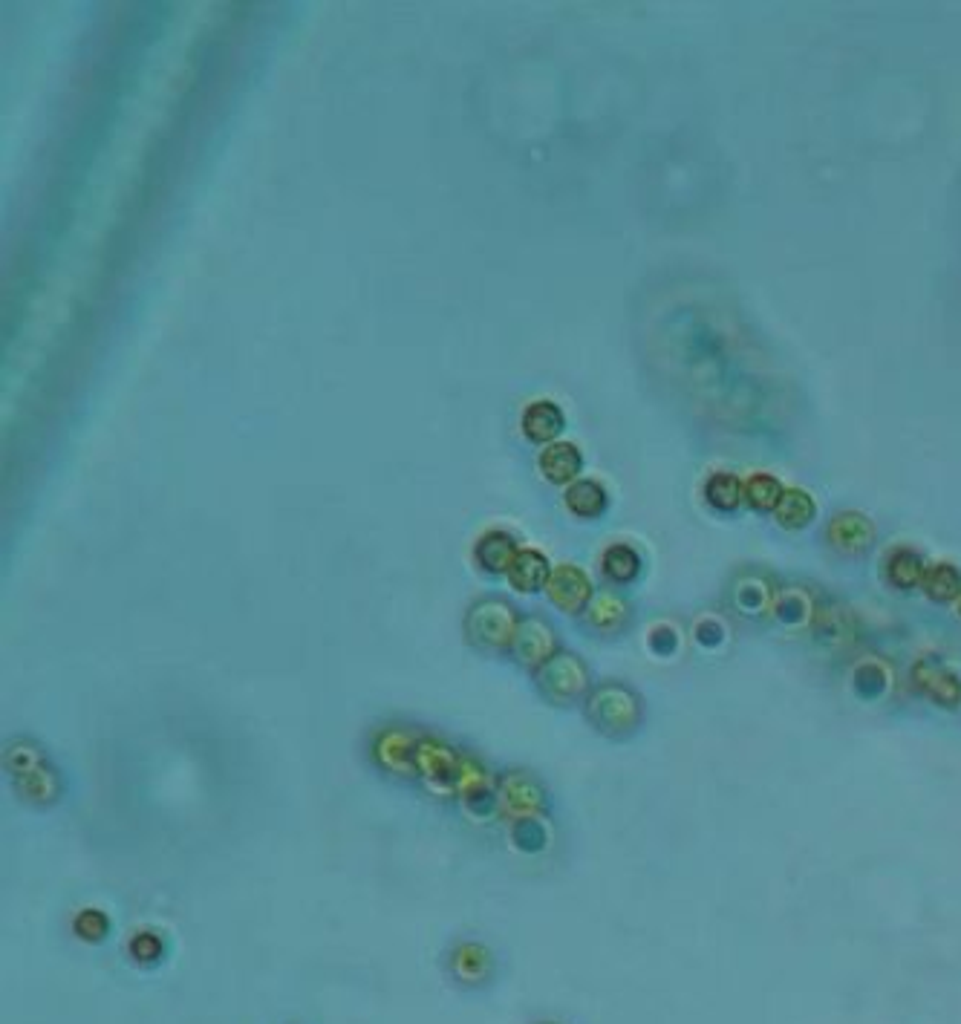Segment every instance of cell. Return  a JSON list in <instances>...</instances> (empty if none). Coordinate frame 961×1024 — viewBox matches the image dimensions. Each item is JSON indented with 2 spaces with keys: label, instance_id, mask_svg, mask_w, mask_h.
Instances as JSON below:
<instances>
[{
  "label": "cell",
  "instance_id": "obj_22",
  "mask_svg": "<svg viewBox=\"0 0 961 1024\" xmlns=\"http://www.w3.org/2000/svg\"><path fill=\"white\" fill-rule=\"evenodd\" d=\"M705 497H708V502L716 511L728 514V511H736L742 505V500H745V485L734 474H713L708 479Z\"/></svg>",
  "mask_w": 961,
  "mask_h": 1024
},
{
  "label": "cell",
  "instance_id": "obj_24",
  "mask_svg": "<svg viewBox=\"0 0 961 1024\" xmlns=\"http://www.w3.org/2000/svg\"><path fill=\"white\" fill-rule=\"evenodd\" d=\"M454 973L462 981H471V984L482 981L485 975L491 973V955L480 944H462L454 952Z\"/></svg>",
  "mask_w": 961,
  "mask_h": 1024
},
{
  "label": "cell",
  "instance_id": "obj_18",
  "mask_svg": "<svg viewBox=\"0 0 961 1024\" xmlns=\"http://www.w3.org/2000/svg\"><path fill=\"white\" fill-rule=\"evenodd\" d=\"M814 514H817V505L811 500V494H806L803 488H788L780 505H777V511H774L777 523L788 528V531L806 528L814 520Z\"/></svg>",
  "mask_w": 961,
  "mask_h": 1024
},
{
  "label": "cell",
  "instance_id": "obj_2",
  "mask_svg": "<svg viewBox=\"0 0 961 1024\" xmlns=\"http://www.w3.org/2000/svg\"><path fill=\"white\" fill-rule=\"evenodd\" d=\"M6 768L15 782V788L21 791V797L35 805H52L58 800L61 782H58V771L50 762V756L44 748H38L35 742H15L6 750Z\"/></svg>",
  "mask_w": 961,
  "mask_h": 1024
},
{
  "label": "cell",
  "instance_id": "obj_25",
  "mask_svg": "<svg viewBox=\"0 0 961 1024\" xmlns=\"http://www.w3.org/2000/svg\"><path fill=\"white\" fill-rule=\"evenodd\" d=\"M511 840H514V846L520 851L537 854V851L546 849L549 834H546V825L540 823V820H517V823L511 825Z\"/></svg>",
  "mask_w": 961,
  "mask_h": 1024
},
{
  "label": "cell",
  "instance_id": "obj_23",
  "mask_svg": "<svg viewBox=\"0 0 961 1024\" xmlns=\"http://www.w3.org/2000/svg\"><path fill=\"white\" fill-rule=\"evenodd\" d=\"M785 488L780 485V479L768 474H757L751 476L745 482V502L754 508V511H777V505L783 500Z\"/></svg>",
  "mask_w": 961,
  "mask_h": 1024
},
{
  "label": "cell",
  "instance_id": "obj_27",
  "mask_svg": "<svg viewBox=\"0 0 961 1024\" xmlns=\"http://www.w3.org/2000/svg\"><path fill=\"white\" fill-rule=\"evenodd\" d=\"M107 929H110V921L99 909H84L76 918V932L84 941H102L107 938Z\"/></svg>",
  "mask_w": 961,
  "mask_h": 1024
},
{
  "label": "cell",
  "instance_id": "obj_17",
  "mask_svg": "<svg viewBox=\"0 0 961 1024\" xmlns=\"http://www.w3.org/2000/svg\"><path fill=\"white\" fill-rule=\"evenodd\" d=\"M924 572H927V566H924V557L918 551L895 549L886 557V580L901 592L921 586Z\"/></svg>",
  "mask_w": 961,
  "mask_h": 1024
},
{
  "label": "cell",
  "instance_id": "obj_7",
  "mask_svg": "<svg viewBox=\"0 0 961 1024\" xmlns=\"http://www.w3.org/2000/svg\"><path fill=\"white\" fill-rule=\"evenodd\" d=\"M915 690L938 707H956L961 701V678L936 658H921L912 667Z\"/></svg>",
  "mask_w": 961,
  "mask_h": 1024
},
{
  "label": "cell",
  "instance_id": "obj_8",
  "mask_svg": "<svg viewBox=\"0 0 961 1024\" xmlns=\"http://www.w3.org/2000/svg\"><path fill=\"white\" fill-rule=\"evenodd\" d=\"M546 592H549V600L555 603L560 612H569V615H578L583 612L589 603H592V580L589 575L572 566V563H563L552 569V577L546 583Z\"/></svg>",
  "mask_w": 961,
  "mask_h": 1024
},
{
  "label": "cell",
  "instance_id": "obj_1",
  "mask_svg": "<svg viewBox=\"0 0 961 1024\" xmlns=\"http://www.w3.org/2000/svg\"><path fill=\"white\" fill-rule=\"evenodd\" d=\"M586 719L607 739H627L641 725V699L627 684L607 681L589 693Z\"/></svg>",
  "mask_w": 961,
  "mask_h": 1024
},
{
  "label": "cell",
  "instance_id": "obj_10",
  "mask_svg": "<svg viewBox=\"0 0 961 1024\" xmlns=\"http://www.w3.org/2000/svg\"><path fill=\"white\" fill-rule=\"evenodd\" d=\"M511 652L520 664L526 667H540L543 661H549L552 655L557 652V635L549 621L543 618H526L520 629H517V638L511 644Z\"/></svg>",
  "mask_w": 961,
  "mask_h": 1024
},
{
  "label": "cell",
  "instance_id": "obj_21",
  "mask_svg": "<svg viewBox=\"0 0 961 1024\" xmlns=\"http://www.w3.org/2000/svg\"><path fill=\"white\" fill-rule=\"evenodd\" d=\"M921 589L927 598L938 600V603L956 600L961 595V572L950 563H936L924 572Z\"/></svg>",
  "mask_w": 961,
  "mask_h": 1024
},
{
  "label": "cell",
  "instance_id": "obj_3",
  "mask_svg": "<svg viewBox=\"0 0 961 1024\" xmlns=\"http://www.w3.org/2000/svg\"><path fill=\"white\" fill-rule=\"evenodd\" d=\"M520 615L517 609L503 598H482L474 603L465 615V635L468 641L485 652L511 650L517 629H520Z\"/></svg>",
  "mask_w": 961,
  "mask_h": 1024
},
{
  "label": "cell",
  "instance_id": "obj_13",
  "mask_svg": "<svg viewBox=\"0 0 961 1024\" xmlns=\"http://www.w3.org/2000/svg\"><path fill=\"white\" fill-rule=\"evenodd\" d=\"M537 465H540V474L546 476L552 485H566V482L572 485V482H578L583 456L572 442H552L543 448Z\"/></svg>",
  "mask_w": 961,
  "mask_h": 1024
},
{
  "label": "cell",
  "instance_id": "obj_6",
  "mask_svg": "<svg viewBox=\"0 0 961 1024\" xmlns=\"http://www.w3.org/2000/svg\"><path fill=\"white\" fill-rule=\"evenodd\" d=\"M462 765H465V756H459L451 745H445L439 739H419L416 742V774L425 776L430 785L456 791Z\"/></svg>",
  "mask_w": 961,
  "mask_h": 1024
},
{
  "label": "cell",
  "instance_id": "obj_26",
  "mask_svg": "<svg viewBox=\"0 0 961 1024\" xmlns=\"http://www.w3.org/2000/svg\"><path fill=\"white\" fill-rule=\"evenodd\" d=\"M462 802H465V808H468V814H474V817H480V820H488L497 808H500V797H497V788H491V785H485V788H474V791H468L465 797H462Z\"/></svg>",
  "mask_w": 961,
  "mask_h": 1024
},
{
  "label": "cell",
  "instance_id": "obj_16",
  "mask_svg": "<svg viewBox=\"0 0 961 1024\" xmlns=\"http://www.w3.org/2000/svg\"><path fill=\"white\" fill-rule=\"evenodd\" d=\"M563 500H566V508H569L575 517H581V520H598L609 505L607 491H604L595 479H578V482H572V485L566 488Z\"/></svg>",
  "mask_w": 961,
  "mask_h": 1024
},
{
  "label": "cell",
  "instance_id": "obj_4",
  "mask_svg": "<svg viewBox=\"0 0 961 1024\" xmlns=\"http://www.w3.org/2000/svg\"><path fill=\"white\" fill-rule=\"evenodd\" d=\"M534 684L546 701L557 707H572L589 699V667L575 652H555L534 670Z\"/></svg>",
  "mask_w": 961,
  "mask_h": 1024
},
{
  "label": "cell",
  "instance_id": "obj_28",
  "mask_svg": "<svg viewBox=\"0 0 961 1024\" xmlns=\"http://www.w3.org/2000/svg\"><path fill=\"white\" fill-rule=\"evenodd\" d=\"M162 938L156 935V932H139L136 938H133V944H130V952H133V958L136 961H156L159 955H162Z\"/></svg>",
  "mask_w": 961,
  "mask_h": 1024
},
{
  "label": "cell",
  "instance_id": "obj_5",
  "mask_svg": "<svg viewBox=\"0 0 961 1024\" xmlns=\"http://www.w3.org/2000/svg\"><path fill=\"white\" fill-rule=\"evenodd\" d=\"M497 797L503 814L517 820H537L540 814L549 811V797L546 788L526 771H506L497 779Z\"/></svg>",
  "mask_w": 961,
  "mask_h": 1024
},
{
  "label": "cell",
  "instance_id": "obj_14",
  "mask_svg": "<svg viewBox=\"0 0 961 1024\" xmlns=\"http://www.w3.org/2000/svg\"><path fill=\"white\" fill-rule=\"evenodd\" d=\"M563 425H566L563 410L549 399L532 401L526 407V413H523V433L534 445H552L557 433L563 430Z\"/></svg>",
  "mask_w": 961,
  "mask_h": 1024
},
{
  "label": "cell",
  "instance_id": "obj_20",
  "mask_svg": "<svg viewBox=\"0 0 961 1024\" xmlns=\"http://www.w3.org/2000/svg\"><path fill=\"white\" fill-rule=\"evenodd\" d=\"M627 615H630L627 603L618 598V595H612V592L595 595L592 603L586 606V621L595 626V629H601V632H615V629H621V626L627 624Z\"/></svg>",
  "mask_w": 961,
  "mask_h": 1024
},
{
  "label": "cell",
  "instance_id": "obj_12",
  "mask_svg": "<svg viewBox=\"0 0 961 1024\" xmlns=\"http://www.w3.org/2000/svg\"><path fill=\"white\" fill-rule=\"evenodd\" d=\"M520 551L523 549L517 546V540L508 531H488V534H482L480 540H477L474 557H477L482 572H488V575H508V569L514 566Z\"/></svg>",
  "mask_w": 961,
  "mask_h": 1024
},
{
  "label": "cell",
  "instance_id": "obj_19",
  "mask_svg": "<svg viewBox=\"0 0 961 1024\" xmlns=\"http://www.w3.org/2000/svg\"><path fill=\"white\" fill-rule=\"evenodd\" d=\"M601 569H604V577L609 583H618V586H627L633 583L638 572H641V557L633 546H624V543H615L604 551L601 557Z\"/></svg>",
  "mask_w": 961,
  "mask_h": 1024
},
{
  "label": "cell",
  "instance_id": "obj_11",
  "mask_svg": "<svg viewBox=\"0 0 961 1024\" xmlns=\"http://www.w3.org/2000/svg\"><path fill=\"white\" fill-rule=\"evenodd\" d=\"M872 540H875V525L858 511H843L829 523V543L843 554H860L872 546Z\"/></svg>",
  "mask_w": 961,
  "mask_h": 1024
},
{
  "label": "cell",
  "instance_id": "obj_15",
  "mask_svg": "<svg viewBox=\"0 0 961 1024\" xmlns=\"http://www.w3.org/2000/svg\"><path fill=\"white\" fill-rule=\"evenodd\" d=\"M549 577H552V569H549L546 554H540V551L534 549L520 551L517 560H514V566L508 569V583H511L517 592H523V595L540 592V589L549 583Z\"/></svg>",
  "mask_w": 961,
  "mask_h": 1024
},
{
  "label": "cell",
  "instance_id": "obj_29",
  "mask_svg": "<svg viewBox=\"0 0 961 1024\" xmlns=\"http://www.w3.org/2000/svg\"><path fill=\"white\" fill-rule=\"evenodd\" d=\"M956 612H959V618H961V595L956 598Z\"/></svg>",
  "mask_w": 961,
  "mask_h": 1024
},
{
  "label": "cell",
  "instance_id": "obj_9",
  "mask_svg": "<svg viewBox=\"0 0 961 1024\" xmlns=\"http://www.w3.org/2000/svg\"><path fill=\"white\" fill-rule=\"evenodd\" d=\"M416 742L419 739H413L402 727H387L373 742L376 762L390 774L419 776L416 774Z\"/></svg>",
  "mask_w": 961,
  "mask_h": 1024
}]
</instances>
